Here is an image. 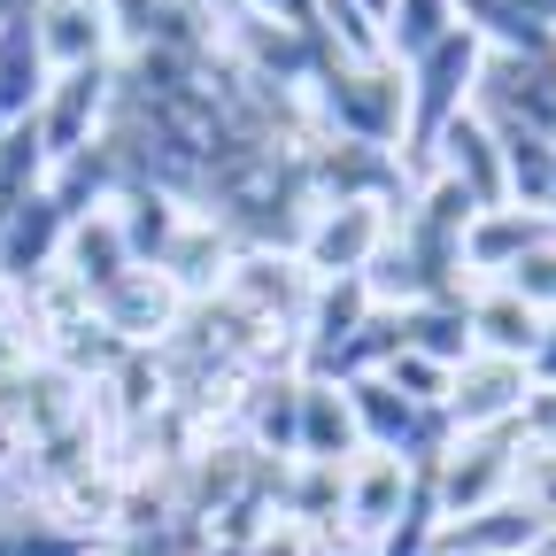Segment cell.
<instances>
[{
	"instance_id": "7a4b0ae2",
	"label": "cell",
	"mask_w": 556,
	"mask_h": 556,
	"mask_svg": "<svg viewBox=\"0 0 556 556\" xmlns=\"http://www.w3.org/2000/svg\"><path fill=\"white\" fill-rule=\"evenodd\" d=\"M409 78V131H402V170L417 178V163H426V148L479 101V78H486V39L479 31H448L441 47H426L417 62H402Z\"/></svg>"
},
{
	"instance_id": "f1b7e54d",
	"label": "cell",
	"mask_w": 556,
	"mask_h": 556,
	"mask_svg": "<svg viewBox=\"0 0 556 556\" xmlns=\"http://www.w3.org/2000/svg\"><path fill=\"white\" fill-rule=\"evenodd\" d=\"M526 379H533V394H556V309L541 317V340H533V356H526Z\"/></svg>"
},
{
	"instance_id": "4fadbf2b",
	"label": "cell",
	"mask_w": 556,
	"mask_h": 556,
	"mask_svg": "<svg viewBox=\"0 0 556 556\" xmlns=\"http://www.w3.org/2000/svg\"><path fill=\"white\" fill-rule=\"evenodd\" d=\"M31 31H39V54L47 70H93V62H116V31H109V0H39L31 9Z\"/></svg>"
},
{
	"instance_id": "ffe728a7",
	"label": "cell",
	"mask_w": 556,
	"mask_h": 556,
	"mask_svg": "<svg viewBox=\"0 0 556 556\" xmlns=\"http://www.w3.org/2000/svg\"><path fill=\"white\" fill-rule=\"evenodd\" d=\"M364 456V433H356V402H348L340 379H302V448L294 464H356Z\"/></svg>"
},
{
	"instance_id": "9c48e42d",
	"label": "cell",
	"mask_w": 556,
	"mask_h": 556,
	"mask_svg": "<svg viewBox=\"0 0 556 556\" xmlns=\"http://www.w3.org/2000/svg\"><path fill=\"white\" fill-rule=\"evenodd\" d=\"M309 294H317V278L302 270L294 248H240L232 270H225V287L208 302H225L240 317H263V325H302Z\"/></svg>"
},
{
	"instance_id": "6da1fadb",
	"label": "cell",
	"mask_w": 556,
	"mask_h": 556,
	"mask_svg": "<svg viewBox=\"0 0 556 556\" xmlns=\"http://www.w3.org/2000/svg\"><path fill=\"white\" fill-rule=\"evenodd\" d=\"M302 86H309V101H317L325 139H364V148L402 155L409 78H402L394 54H379V62H340V54H325V39H317V70H309Z\"/></svg>"
},
{
	"instance_id": "484cf974",
	"label": "cell",
	"mask_w": 556,
	"mask_h": 556,
	"mask_svg": "<svg viewBox=\"0 0 556 556\" xmlns=\"http://www.w3.org/2000/svg\"><path fill=\"white\" fill-rule=\"evenodd\" d=\"M486 287H495V278H486ZM503 287L548 317V309H556V240H548V248H533L526 263H510V270H503Z\"/></svg>"
},
{
	"instance_id": "8fae6325",
	"label": "cell",
	"mask_w": 556,
	"mask_h": 556,
	"mask_svg": "<svg viewBox=\"0 0 556 556\" xmlns=\"http://www.w3.org/2000/svg\"><path fill=\"white\" fill-rule=\"evenodd\" d=\"M417 170H441V178H456L464 193H471V208H510V170H503V139L486 131V116L479 109H464L433 148H426V163Z\"/></svg>"
},
{
	"instance_id": "5b68a950",
	"label": "cell",
	"mask_w": 556,
	"mask_h": 556,
	"mask_svg": "<svg viewBox=\"0 0 556 556\" xmlns=\"http://www.w3.org/2000/svg\"><path fill=\"white\" fill-rule=\"evenodd\" d=\"M409 495H417V464H409V456L364 448L356 464L340 471V526H332V548H348V556H379L387 533L402 526Z\"/></svg>"
},
{
	"instance_id": "ac0fdd59",
	"label": "cell",
	"mask_w": 556,
	"mask_h": 556,
	"mask_svg": "<svg viewBox=\"0 0 556 556\" xmlns=\"http://www.w3.org/2000/svg\"><path fill=\"white\" fill-rule=\"evenodd\" d=\"M47 86H54V70H47V54H39L31 16H0V139L24 131V124L39 116Z\"/></svg>"
},
{
	"instance_id": "9a60e30c",
	"label": "cell",
	"mask_w": 556,
	"mask_h": 556,
	"mask_svg": "<svg viewBox=\"0 0 556 556\" xmlns=\"http://www.w3.org/2000/svg\"><path fill=\"white\" fill-rule=\"evenodd\" d=\"M556 240V217H548V208H479V217L464 225V270L479 278V287H486V278H503L510 263H526L533 248H548Z\"/></svg>"
},
{
	"instance_id": "ba28073f",
	"label": "cell",
	"mask_w": 556,
	"mask_h": 556,
	"mask_svg": "<svg viewBox=\"0 0 556 556\" xmlns=\"http://www.w3.org/2000/svg\"><path fill=\"white\" fill-rule=\"evenodd\" d=\"M526 402H533V379L518 356H471L448 371V402H441V426L448 433H503V426H526Z\"/></svg>"
},
{
	"instance_id": "d4e9b609",
	"label": "cell",
	"mask_w": 556,
	"mask_h": 556,
	"mask_svg": "<svg viewBox=\"0 0 556 556\" xmlns=\"http://www.w3.org/2000/svg\"><path fill=\"white\" fill-rule=\"evenodd\" d=\"M379 379H387V387H402L409 402H426V409H441V402H448V364H433V356H417V348H394Z\"/></svg>"
},
{
	"instance_id": "603a6c76",
	"label": "cell",
	"mask_w": 556,
	"mask_h": 556,
	"mask_svg": "<svg viewBox=\"0 0 556 556\" xmlns=\"http://www.w3.org/2000/svg\"><path fill=\"white\" fill-rule=\"evenodd\" d=\"M456 31V0H394L387 16V54L394 62H417L426 47H441Z\"/></svg>"
},
{
	"instance_id": "4316f807",
	"label": "cell",
	"mask_w": 556,
	"mask_h": 556,
	"mask_svg": "<svg viewBox=\"0 0 556 556\" xmlns=\"http://www.w3.org/2000/svg\"><path fill=\"white\" fill-rule=\"evenodd\" d=\"M109 556H201V526L178 518V526H155V533H124V541H109Z\"/></svg>"
},
{
	"instance_id": "836d02e7",
	"label": "cell",
	"mask_w": 556,
	"mask_h": 556,
	"mask_svg": "<svg viewBox=\"0 0 556 556\" xmlns=\"http://www.w3.org/2000/svg\"><path fill=\"white\" fill-rule=\"evenodd\" d=\"M548 54H556V47H548Z\"/></svg>"
},
{
	"instance_id": "5bb4252c",
	"label": "cell",
	"mask_w": 556,
	"mask_h": 556,
	"mask_svg": "<svg viewBox=\"0 0 556 556\" xmlns=\"http://www.w3.org/2000/svg\"><path fill=\"white\" fill-rule=\"evenodd\" d=\"M433 556H548V526L510 495V503H486L471 518H441Z\"/></svg>"
},
{
	"instance_id": "7c38bea8",
	"label": "cell",
	"mask_w": 556,
	"mask_h": 556,
	"mask_svg": "<svg viewBox=\"0 0 556 556\" xmlns=\"http://www.w3.org/2000/svg\"><path fill=\"white\" fill-rule=\"evenodd\" d=\"M232 255H240L232 225H225L208 201H186V208H178V232H170V248H163V263H155V270H170V278H178V287H186L193 302H208V294L225 287Z\"/></svg>"
},
{
	"instance_id": "1f68e13d",
	"label": "cell",
	"mask_w": 556,
	"mask_h": 556,
	"mask_svg": "<svg viewBox=\"0 0 556 556\" xmlns=\"http://www.w3.org/2000/svg\"><path fill=\"white\" fill-rule=\"evenodd\" d=\"M9 309H16V294H9V287H0V317H9Z\"/></svg>"
},
{
	"instance_id": "d6986e66",
	"label": "cell",
	"mask_w": 556,
	"mask_h": 556,
	"mask_svg": "<svg viewBox=\"0 0 556 556\" xmlns=\"http://www.w3.org/2000/svg\"><path fill=\"white\" fill-rule=\"evenodd\" d=\"M0 556H93V541L70 533L39 503V486H16V471H0Z\"/></svg>"
},
{
	"instance_id": "44dd1931",
	"label": "cell",
	"mask_w": 556,
	"mask_h": 556,
	"mask_svg": "<svg viewBox=\"0 0 556 556\" xmlns=\"http://www.w3.org/2000/svg\"><path fill=\"white\" fill-rule=\"evenodd\" d=\"M464 317H471V348H486V356H533V340H541V309L533 302H518L503 278L495 287H479L471 302H464Z\"/></svg>"
},
{
	"instance_id": "d6a6232c",
	"label": "cell",
	"mask_w": 556,
	"mask_h": 556,
	"mask_svg": "<svg viewBox=\"0 0 556 556\" xmlns=\"http://www.w3.org/2000/svg\"><path fill=\"white\" fill-rule=\"evenodd\" d=\"M9 456H16V448H9V441H0V471H9Z\"/></svg>"
},
{
	"instance_id": "7402d4cb",
	"label": "cell",
	"mask_w": 556,
	"mask_h": 556,
	"mask_svg": "<svg viewBox=\"0 0 556 556\" xmlns=\"http://www.w3.org/2000/svg\"><path fill=\"white\" fill-rule=\"evenodd\" d=\"M402 348H417V356H433V364L456 371L471 356V317L456 302H417V309H402Z\"/></svg>"
},
{
	"instance_id": "52a82bcc",
	"label": "cell",
	"mask_w": 556,
	"mask_h": 556,
	"mask_svg": "<svg viewBox=\"0 0 556 556\" xmlns=\"http://www.w3.org/2000/svg\"><path fill=\"white\" fill-rule=\"evenodd\" d=\"M93 309H101V325L116 332V348H139V356H170L178 332H186V317H193V294L178 287L170 270L139 263V270L116 278V287H109Z\"/></svg>"
},
{
	"instance_id": "e0dca14e",
	"label": "cell",
	"mask_w": 556,
	"mask_h": 556,
	"mask_svg": "<svg viewBox=\"0 0 556 556\" xmlns=\"http://www.w3.org/2000/svg\"><path fill=\"white\" fill-rule=\"evenodd\" d=\"M62 270L78 278V287L101 302L124 270H139V255H131V240H124V225H116V208L101 201V208H78L70 217V240H62Z\"/></svg>"
},
{
	"instance_id": "4dcf8cb0",
	"label": "cell",
	"mask_w": 556,
	"mask_h": 556,
	"mask_svg": "<svg viewBox=\"0 0 556 556\" xmlns=\"http://www.w3.org/2000/svg\"><path fill=\"white\" fill-rule=\"evenodd\" d=\"M541 208H548V217H556V170H548V201H541Z\"/></svg>"
},
{
	"instance_id": "2e32d148",
	"label": "cell",
	"mask_w": 556,
	"mask_h": 556,
	"mask_svg": "<svg viewBox=\"0 0 556 556\" xmlns=\"http://www.w3.org/2000/svg\"><path fill=\"white\" fill-rule=\"evenodd\" d=\"M240 441L263 464H294V448H302V371H255V387L240 402Z\"/></svg>"
},
{
	"instance_id": "3957f363",
	"label": "cell",
	"mask_w": 556,
	"mask_h": 556,
	"mask_svg": "<svg viewBox=\"0 0 556 556\" xmlns=\"http://www.w3.org/2000/svg\"><path fill=\"white\" fill-rule=\"evenodd\" d=\"M116 101H124V78H116V62H93V70H62V78L47 86L39 116H31V139H39V155H47V178L70 170V163H86L109 124H116Z\"/></svg>"
},
{
	"instance_id": "cb8c5ba5",
	"label": "cell",
	"mask_w": 556,
	"mask_h": 556,
	"mask_svg": "<svg viewBox=\"0 0 556 556\" xmlns=\"http://www.w3.org/2000/svg\"><path fill=\"white\" fill-rule=\"evenodd\" d=\"M518 503L548 526V541H556V441H533L526 426H518Z\"/></svg>"
},
{
	"instance_id": "8992f818",
	"label": "cell",
	"mask_w": 556,
	"mask_h": 556,
	"mask_svg": "<svg viewBox=\"0 0 556 556\" xmlns=\"http://www.w3.org/2000/svg\"><path fill=\"white\" fill-rule=\"evenodd\" d=\"M426 471H433L441 518H471L486 503H510L518 495V426H503V433H448Z\"/></svg>"
},
{
	"instance_id": "83f0119b",
	"label": "cell",
	"mask_w": 556,
	"mask_h": 556,
	"mask_svg": "<svg viewBox=\"0 0 556 556\" xmlns=\"http://www.w3.org/2000/svg\"><path fill=\"white\" fill-rule=\"evenodd\" d=\"M240 16L287 31V39H317V0H240Z\"/></svg>"
},
{
	"instance_id": "f546056e",
	"label": "cell",
	"mask_w": 556,
	"mask_h": 556,
	"mask_svg": "<svg viewBox=\"0 0 556 556\" xmlns=\"http://www.w3.org/2000/svg\"><path fill=\"white\" fill-rule=\"evenodd\" d=\"M518 9H533V16H541V24L556 31V0H518Z\"/></svg>"
},
{
	"instance_id": "30bf717a",
	"label": "cell",
	"mask_w": 556,
	"mask_h": 556,
	"mask_svg": "<svg viewBox=\"0 0 556 556\" xmlns=\"http://www.w3.org/2000/svg\"><path fill=\"white\" fill-rule=\"evenodd\" d=\"M62 240H70V208H62L47 186H39V193H24L9 217H0V287L24 302L39 278H54V270H62Z\"/></svg>"
},
{
	"instance_id": "277c9868",
	"label": "cell",
	"mask_w": 556,
	"mask_h": 556,
	"mask_svg": "<svg viewBox=\"0 0 556 556\" xmlns=\"http://www.w3.org/2000/svg\"><path fill=\"white\" fill-rule=\"evenodd\" d=\"M394 208L402 201H309L302 232H294L302 270L309 278H364L371 255L394 240Z\"/></svg>"
}]
</instances>
